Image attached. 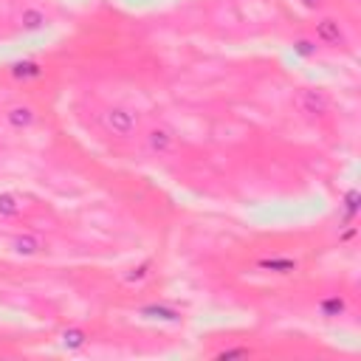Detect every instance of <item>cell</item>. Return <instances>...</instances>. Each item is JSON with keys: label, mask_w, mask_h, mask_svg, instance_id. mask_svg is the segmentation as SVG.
Instances as JSON below:
<instances>
[{"label": "cell", "mask_w": 361, "mask_h": 361, "mask_svg": "<svg viewBox=\"0 0 361 361\" xmlns=\"http://www.w3.org/2000/svg\"><path fill=\"white\" fill-rule=\"evenodd\" d=\"M99 127L118 141H133L141 133V116L124 102H110L99 110Z\"/></svg>", "instance_id": "cell-1"}, {"label": "cell", "mask_w": 361, "mask_h": 361, "mask_svg": "<svg viewBox=\"0 0 361 361\" xmlns=\"http://www.w3.org/2000/svg\"><path fill=\"white\" fill-rule=\"evenodd\" d=\"M310 37L319 48H327V51H347L353 45L347 23L333 11H319L316 14V20L310 25Z\"/></svg>", "instance_id": "cell-2"}, {"label": "cell", "mask_w": 361, "mask_h": 361, "mask_svg": "<svg viewBox=\"0 0 361 361\" xmlns=\"http://www.w3.org/2000/svg\"><path fill=\"white\" fill-rule=\"evenodd\" d=\"M293 110H296L299 118H305L310 124H322L333 116V96L319 85L299 87L293 93Z\"/></svg>", "instance_id": "cell-3"}, {"label": "cell", "mask_w": 361, "mask_h": 361, "mask_svg": "<svg viewBox=\"0 0 361 361\" xmlns=\"http://www.w3.org/2000/svg\"><path fill=\"white\" fill-rule=\"evenodd\" d=\"M138 138H141L144 152L152 158H169L178 149V133L166 121H149L147 127H141Z\"/></svg>", "instance_id": "cell-4"}, {"label": "cell", "mask_w": 361, "mask_h": 361, "mask_svg": "<svg viewBox=\"0 0 361 361\" xmlns=\"http://www.w3.org/2000/svg\"><path fill=\"white\" fill-rule=\"evenodd\" d=\"M3 121L11 133H28L39 124V107L28 99H14L3 107Z\"/></svg>", "instance_id": "cell-5"}, {"label": "cell", "mask_w": 361, "mask_h": 361, "mask_svg": "<svg viewBox=\"0 0 361 361\" xmlns=\"http://www.w3.org/2000/svg\"><path fill=\"white\" fill-rule=\"evenodd\" d=\"M8 248H11V254H17V257H23V259H34V257L45 254L48 243H45V237H42L39 231L23 228V231H14V234H11Z\"/></svg>", "instance_id": "cell-6"}, {"label": "cell", "mask_w": 361, "mask_h": 361, "mask_svg": "<svg viewBox=\"0 0 361 361\" xmlns=\"http://www.w3.org/2000/svg\"><path fill=\"white\" fill-rule=\"evenodd\" d=\"M254 268L259 274H268V276H293L299 271V259L293 254H265L254 262Z\"/></svg>", "instance_id": "cell-7"}, {"label": "cell", "mask_w": 361, "mask_h": 361, "mask_svg": "<svg viewBox=\"0 0 361 361\" xmlns=\"http://www.w3.org/2000/svg\"><path fill=\"white\" fill-rule=\"evenodd\" d=\"M48 11L39 6V3H23L20 8H17V14H14V23H17V28H23V31H28V34H34V31H42L45 25H48Z\"/></svg>", "instance_id": "cell-8"}, {"label": "cell", "mask_w": 361, "mask_h": 361, "mask_svg": "<svg viewBox=\"0 0 361 361\" xmlns=\"http://www.w3.org/2000/svg\"><path fill=\"white\" fill-rule=\"evenodd\" d=\"M347 310H350V299L344 293H324L313 305V313H319V319H330V322L347 316Z\"/></svg>", "instance_id": "cell-9"}, {"label": "cell", "mask_w": 361, "mask_h": 361, "mask_svg": "<svg viewBox=\"0 0 361 361\" xmlns=\"http://www.w3.org/2000/svg\"><path fill=\"white\" fill-rule=\"evenodd\" d=\"M138 313H141L144 319H152V322H172V324L183 322V313H180L178 307L166 305V302H149V305L138 307Z\"/></svg>", "instance_id": "cell-10"}, {"label": "cell", "mask_w": 361, "mask_h": 361, "mask_svg": "<svg viewBox=\"0 0 361 361\" xmlns=\"http://www.w3.org/2000/svg\"><path fill=\"white\" fill-rule=\"evenodd\" d=\"M23 209H25V203H23L20 192H11V189L0 192V220H17L23 214Z\"/></svg>", "instance_id": "cell-11"}, {"label": "cell", "mask_w": 361, "mask_h": 361, "mask_svg": "<svg viewBox=\"0 0 361 361\" xmlns=\"http://www.w3.org/2000/svg\"><path fill=\"white\" fill-rule=\"evenodd\" d=\"M87 330L82 327V324H68L62 333H59V344L65 347V350H71V353H76V350H82L85 344H87Z\"/></svg>", "instance_id": "cell-12"}, {"label": "cell", "mask_w": 361, "mask_h": 361, "mask_svg": "<svg viewBox=\"0 0 361 361\" xmlns=\"http://www.w3.org/2000/svg\"><path fill=\"white\" fill-rule=\"evenodd\" d=\"M8 73H11L17 82H28V79L42 76V65L34 62V59H25V62H14V65L8 68Z\"/></svg>", "instance_id": "cell-13"}, {"label": "cell", "mask_w": 361, "mask_h": 361, "mask_svg": "<svg viewBox=\"0 0 361 361\" xmlns=\"http://www.w3.org/2000/svg\"><path fill=\"white\" fill-rule=\"evenodd\" d=\"M149 268H152V262H149V259H144V262H138V265L127 268V271L121 274V282H124V285H130V288H133V285H141L144 279H149V276H152V271H149Z\"/></svg>", "instance_id": "cell-14"}, {"label": "cell", "mask_w": 361, "mask_h": 361, "mask_svg": "<svg viewBox=\"0 0 361 361\" xmlns=\"http://www.w3.org/2000/svg\"><path fill=\"white\" fill-rule=\"evenodd\" d=\"M290 45H293V54H299V56H316V51H319L313 37H296Z\"/></svg>", "instance_id": "cell-15"}, {"label": "cell", "mask_w": 361, "mask_h": 361, "mask_svg": "<svg viewBox=\"0 0 361 361\" xmlns=\"http://www.w3.org/2000/svg\"><path fill=\"white\" fill-rule=\"evenodd\" d=\"M296 3H299L302 8H307V11H316V14H319V11H324V8H327V3H330V0H296Z\"/></svg>", "instance_id": "cell-16"}]
</instances>
